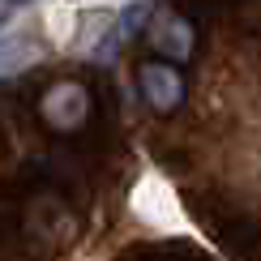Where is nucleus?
I'll return each instance as SVG.
<instances>
[{
  "label": "nucleus",
  "instance_id": "obj_3",
  "mask_svg": "<svg viewBox=\"0 0 261 261\" xmlns=\"http://www.w3.org/2000/svg\"><path fill=\"white\" fill-rule=\"evenodd\" d=\"M150 43H154V51L167 64H184L193 56V47H197V35H193V26L180 13H167L150 26Z\"/></svg>",
  "mask_w": 261,
  "mask_h": 261
},
{
  "label": "nucleus",
  "instance_id": "obj_1",
  "mask_svg": "<svg viewBox=\"0 0 261 261\" xmlns=\"http://www.w3.org/2000/svg\"><path fill=\"white\" fill-rule=\"evenodd\" d=\"M39 112H43V120L56 128V133H73V128H82L86 116H90V94H86L77 82L51 86V90L43 94Z\"/></svg>",
  "mask_w": 261,
  "mask_h": 261
},
{
  "label": "nucleus",
  "instance_id": "obj_2",
  "mask_svg": "<svg viewBox=\"0 0 261 261\" xmlns=\"http://www.w3.org/2000/svg\"><path fill=\"white\" fill-rule=\"evenodd\" d=\"M137 90L146 94V103L154 107V112H176L184 103V77L176 64L167 60H146L137 69Z\"/></svg>",
  "mask_w": 261,
  "mask_h": 261
}]
</instances>
